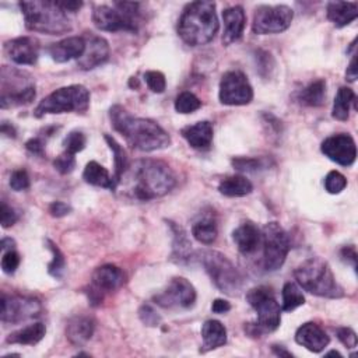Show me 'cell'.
Returning <instances> with one entry per match:
<instances>
[{
	"label": "cell",
	"instance_id": "6da1fadb",
	"mask_svg": "<svg viewBox=\"0 0 358 358\" xmlns=\"http://www.w3.org/2000/svg\"><path fill=\"white\" fill-rule=\"evenodd\" d=\"M112 126L119 131L131 148L138 151H155L169 147V134L154 120L131 116L123 106L113 105L109 109Z\"/></svg>",
	"mask_w": 358,
	"mask_h": 358
},
{
	"label": "cell",
	"instance_id": "7a4b0ae2",
	"mask_svg": "<svg viewBox=\"0 0 358 358\" xmlns=\"http://www.w3.org/2000/svg\"><path fill=\"white\" fill-rule=\"evenodd\" d=\"M218 32V18L213 1H192L185 8L178 22V34L190 46L211 42Z\"/></svg>",
	"mask_w": 358,
	"mask_h": 358
},
{
	"label": "cell",
	"instance_id": "3957f363",
	"mask_svg": "<svg viewBox=\"0 0 358 358\" xmlns=\"http://www.w3.org/2000/svg\"><path fill=\"white\" fill-rule=\"evenodd\" d=\"M176 185L173 171L159 159H140L133 166V194L138 200H151L169 193Z\"/></svg>",
	"mask_w": 358,
	"mask_h": 358
},
{
	"label": "cell",
	"instance_id": "277c9868",
	"mask_svg": "<svg viewBox=\"0 0 358 358\" xmlns=\"http://www.w3.org/2000/svg\"><path fill=\"white\" fill-rule=\"evenodd\" d=\"M25 27L28 31L48 35H60L71 31L70 20L66 11L52 0L21 1Z\"/></svg>",
	"mask_w": 358,
	"mask_h": 358
},
{
	"label": "cell",
	"instance_id": "5b68a950",
	"mask_svg": "<svg viewBox=\"0 0 358 358\" xmlns=\"http://www.w3.org/2000/svg\"><path fill=\"white\" fill-rule=\"evenodd\" d=\"M294 275L296 282L313 295L333 299L344 296V289L336 281L330 266L320 257H310L301 263Z\"/></svg>",
	"mask_w": 358,
	"mask_h": 358
},
{
	"label": "cell",
	"instance_id": "8992f818",
	"mask_svg": "<svg viewBox=\"0 0 358 358\" xmlns=\"http://www.w3.org/2000/svg\"><path fill=\"white\" fill-rule=\"evenodd\" d=\"M140 4L129 1H116L115 7L105 4L95 6L92 10V22L101 31H137L140 24Z\"/></svg>",
	"mask_w": 358,
	"mask_h": 358
},
{
	"label": "cell",
	"instance_id": "52a82bcc",
	"mask_svg": "<svg viewBox=\"0 0 358 358\" xmlns=\"http://www.w3.org/2000/svg\"><path fill=\"white\" fill-rule=\"evenodd\" d=\"M90 106V92L84 85L73 84L62 87L45 96L34 110L35 117H42L49 113L85 112Z\"/></svg>",
	"mask_w": 358,
	"mask_h": 358
},
{
	"label": "cell",
	"instance_id": "ba28073f",
	"mask_svg": "<svg viewBox=\"0 0 358 358\" xmlns=\"http://www.w3.org/2000/svg\"><path fill=\"white\" fill-rule=\"evenodd\" d=\"M200 262L215 287L228 295H238L242 289V275L232 262L217 250H206L200 255Z\"/></svg>",
	"mask_w": 358,
	"mask_h": 358
},
{
	"label": "cell",
	"instance_id": "9c48e42d",
	"mask_svg": "<svg viewBox=\"0 0 358 358\" xmlns=\"http://www.w3.org/2000/svg\"><path fill=\"white\" fill-rule=\"evenodd\" d=\"M246 299L257 313V322L252 326L253 331L250 334L259 337V334L274 331L280 326L281 308L268 287L260 285L249 289Z\"/></svg>",
	"mask_w": 358,
	"mask_h": 358
},
{
	"label": "cell",
	"instance_id": "30bf717a",
	"mask_svg": "<svg viewBox=\"0 0 358 358\" xmlns=\"http://www.w3.org/2000/svg\"><path fill=\"white\" fill-rule=\"evenodd\" d=\"M28 74L15 69H7L6 66L1 69V98L0 103L1 108H11V106H22L29 105L36 95L35 84L24 78Z\"/></svg>",
	"mask_w": 358,
	"mask_h": 358
},
{
	"label": "cell",
	"instance_id": "8fae6325",
	"mask_svg": "<svg viewBox=\"0 0 358 358\" xmlns=\"http://www.w3.org/2000/svg\"><path fill=\"white\" fill-rule=\"evenodd\" d=\"M263 266L267 271L278 270L289 252V238L278 222H267L262 229Z\"/></svg>",
	"mask_w": 358,
	"mask_h": 358
},
{
	"label": "cell",
	"instance_id": "7c38bea8",
	"mask_svg": "<svg viewBox=\"0 0 358 358\" xmlns=\"http://www.w3.org/2000/svg\"><path fill=\"white\" fill-rule=\"evenodd\" d=\"M294 18V11L285 4L259 6L253 14L252 31L257 35L278 34L285 31Z\"/></svg>",
	"mask_w": 358,
	"mask_h": 358
},
{
	"label": "cell",
	"instance_id": "4fadbf2b",
	"mask_svg": "<svg viewBox=\"0 0 358 358\" xmlns=\"http://www.w3.org/2000/svg\"><path fill=\"white\" fill-rule=\"evenodd\" d=\"M218 98L224 105H246L253 99V88L242 71L231 70L227 71L220 81Z\"/></svg>",
	"mask_w": 358,
	"mask_h": 358
},
{
	"label": "cell",
	"instance_id": "5bb4252c",
	"mask_svg": "<svg viewBox=\"0 0 358 358\" xmlns=\"http://www.w3.org/2000/svg\"><path fill=\"white\" fill-rule=\"evenodd\" d=\"M124 284L123 271L115 264H103L95 268L90 289L87 291L91 305H99L108 292L119 289Z\"/></svg>",
	"mask_w": 358,
	"mask_h": 358
},
{
	"label": "cell",
	"instance_id": "9a60e30c",
	"mask_svg": "<svg viewBox=\"0 0 358 358\" xmlns=\"http://www.w3.org/2000/svg\"><path fill=\"white\" fill-rule=\"evenodd\" d=\"M154 302L168 309H189L196 302V289L186 278L173 277L168 287L154 296Z\"/></svg>",
	"mask_w": 358,
	"mask_h": 358
},
{
	"label": "cell",
	"instance_id": "2e32d148",
	"mask_svg": "<svg viewBox=\"0 0 358 358\" xmlns=\"http://www.w3.org/2000/svg\"><path fill=\"white\" fill-rule=\"evenodd\" d=\"M42 312L38 299L21 295H1V322L18 323L28 317H35Z\"/></svg>",
	"mask_w": 358,
	"mask_h": 358
},
{
	"label": "cell",
	"instance_id": "e0dca14e",
	"mask_svg": "<svg viewBox=\"0 0 358 358\" xmlns=\"http://www.w3.org/2000/svg\"><path fill=\"white\" fill-rule=\"evenodd\" d=\"M322 152L333 162L351 166L357 158V145L350 134L338 133L323 140L320 145Z\"/></svg>",
	"mask_w": 358,
	"mask_h": 358
},
{
	"label": "cell",
	"instance_id": "ac0fdd59",
	"mask_svg": "<svg viewBox=\"0 0 358 358\" xmlns=\"http://www.w3.org/2000/svg\"><path fill=\"white\" fill-rule=\"evenodd\" d=\"M83 38L85 41V50L83 56L77 60V66L81 70H91L108 60L109 45L106 39L91 32L85 34Z\"/></svg>",
	"mask_w": 358,
	"mask_h": 358
},
{
	"label": "cell",
	"instance_id": "d6986e66",
	"mask_svg": "<svg viewBox=\"0 0 358 358\" xmlns=\"http://www.w3.org/2000/svg\"><path fill=\"white\" fill-rule=\"evenodd\" d=\"M7 56L17 64L32 66L39 56V45L31 36H20L4 43Z\"/></svg>",
	"mask_w": 358,
	"mask_h": 358
},
{
	"label": "cell",
	"instance_id": "ffe728a7",
	"mask_svg": "<svg viewBox=\"0 0 358 358\" xmlns=\"http://www.w3.org/2000/svg\"><path fill=\"white\" fill-rule=\"evenodd\" d=\"M222 21H224L222 43L228 46L239 41L243 34L245 22H246V15L243 8L241 6H232L225 8L222 11Z\"/></svg>",
	"mask_w": 358,
	"mask_h": 358
},
{
	"label": "cell",
	"instance_id": "44dd1931",
	"mask_svg": "<svg viewBox=\"0 0 358 358\" xmlns=\"http://www.w3.org/2000/svg\"><path fill=\"white\" fill-rule=\"evenodd\" d=\"M295 341L312 352H320L327 347L330 338L320 326L308 322L298 327L295 333Z\"/></svg>",
	"mask_w": 358,
	"mask_h": 358
},
{
	"label": "cell",
	"instance_id": "7402d4cb",
	"mask_svg": "<svg viewBox=\"0 0 358 358\" xmlns=\"http://www.w3.org/2000/svg\"><path fill=\"white\" fill-rule=\"evenodd\" d=\"M85 50V41L83 36H69L56 43H52L48 49L50 57L56 63H66L71 59H80Z\"/></svg>",
	"mask_w": 358,
	"mask_h": 358
},
{
	"label": "cell",
	"instance_id": "603a6c76",
	"mask_svg": "<svg viewBox=\"0 0 358 358\" xmlns=\"http://www.w3.org/2000/svg\"><path fill=\"white\" fill-rule=\"evenodd\" d=\"M232 239L242 255L255 253L262 243V232L260 229L250 221L241 224L234 232Z\"/></svg>",
	"mask_w": 358,
	"mask_h": 358
},
{
	"label": "cell",
	"instance_id": "cb8c5ba5",
	"mask_svg": "<svg viewBox=\"0 0 358 358\" xmlns=\"http://www.w3.org/2000/svg\"><path fill=\"white\" fill-rule=\"evenodd\" d=\"M180 133L190 147L196 150H207L213 143L214 130H213V124L208 120H203L192 126L183 127Z\"/></svg>",
	"mask_w": 358,
	"mask_h": 358
},
{
	"label": "cell",
	"instance_id": "d4e9b609",
	"mask_svg": "<svg viewBox=\"0 0 358 358\" xmlns=\"http://www.w3.org/2000/svg\"><path fill=\"white\" fill-rule=\"evenodd\" d=\"M95 322L90 316H74L69 320L66 327L67 338L74 345H84L94 334Z\"/></svg>",
	"mask_w": 358,
	"mask_h": 358
},
{
	"label": "cell",
	"instance_id": "484cf974",
	"mask_svg": "<svg viewBox=\"0 0 358 358\" xmlns=\"http://www.w3.org/2000/svg\"><path fill=\"white\" fill-rule=\"evenodd\" d=\"M326 14L337 28H341L358 17V4L355 1H330Z\"/></svg>",
	"mask_w": 358,
	"mask_h": 358
},
{
	"label": "cell",
	"instance_id": "4316f807",
	"mask_svg": "<svg viewBox=\"0 0 358 358\" xmlns=\"http://www.w3.org/2000/svg\"><path fill=\"white\" fill-rule=\"evenodd\" d=\"M201 337H203V347L200 348V351L207 352L227 343V329L221 322L210 319V320H206L204 324L201 326Z\"/></svg>",
	"mask_w": 358,
	"mask_h": 358
},
{
	"label": "cell",
	"instance_id": "83f0119b",
	"mask_svg": "<svg viewBox=\"0 0 358 358\" xmlns=\"http://www.w3.org/2000/svg\"><path fill=\"white\" fill-rule=\"evenodd\" d=\"M46 333V327L43 323H32L20 330H15L8 334L6 341L8 344H21V345H34L38 344Z\"/></svg>",
	"mask_w": 358,
	"mask_h": 358
},
{
	"label": "cell",
	"instance_id": "f1b7e54d",
	"mask_svg": "<svg viewBox=\"0 0 358 358\" xmlns=\"http://www.w3.org/2000/svg\"><path fill=\"white\" fill-rule=\"evenodd\" d=\"M83 179L92 185V186H99V187H106L110 190L116 189V183L113 180V176L108 172L106 168H103L101 164L96 161H90L83 172Z\"/></svg>",
	"mask_w": 358,
	"mask_h": 358
},
{
	"label": "cell",
	"instance_id": "f546056e",
	"mask_svg": "<svg viewBox=\"0 0 358 358\" xmlns=\"http://www.w3.org/2000/svg\"><path fill=\"white\" fill-rule=\"evenodd\" d=\"M218 190L227 197H242L253 190V185L246 176L234 175L222 179L218 185Z\"/></svg>",
	"mask_w": 358,
	"mask_h": 358
},
{
	"label": "cell",
	"instance_id": "4dcf8cb0",
	"mask_svg": "<svg viewBox=\"0 0 358 358\" xmlns=\"http://www.w3.org/2000/svg\"><path fill=\"white\" fill-rule=\"evenodd\" d=\"M326 98V81L319 78L298 94V101L305 106H320Z\"/></svg>",
	"mask_w": 358,
	"mask_h": 358
},
{
	"label": "cell",
	"instance_id": "1f68e13d",
	"mask_svg": "<svg viewBox=\"0 0 358 358\" xmlns=\"http://www.w3.org/2000/svg\"><path fill=\"white\" fill-rule=\"evenodd\" d=\"M173 231V253L172 257L176 259L179 263L187 262L192 259V245L187 239L185 229L175 222H169Z\"/></svg>",
	"mask_w": 358,
	"mask_h": 358
},
{
	"label": "cell",
	"instance_id": "d6a6232c",
	"mask_svg": "<svg viewBox=\"0 0 358 358\" xmlns=\"http://www.w3.org/2000/svg\"><path fill=\"white\" fill-rule=\"evenodd\" d=\"M355 102V94L351 88L348 87H341L337 91V95L334 98V103H333V110H331V116L337 120H347L350 116V108L351 103Z\"/></svg>",
	"mask_w": 358,
	"mask_h": 358
},
{
	"label": "cell",
	"instance_id": "836d02e7",
	"mask_svg": "<svg viewBox=\"0 0 358 358\" xmlns=\"http://www.w3.org/2000/svg\"><path fill=\"white\" fill-rule=\"evenodd\" d=\"M192 234L194 236L196 241H199L200 243L204 245H211L218 235V229H217V224L213 218L206 217L201 218L199 221H196L192 227Z\"/></svg>",
	"mask_w": 358,
	"mask_h": 358
},
{
	"label": "cell",
	"instance_id": "e575fe53",
	"mask_svg": "<svg viewBox=\"0 0 358 358\" xmlns=\"http://www.w3.org/2000/svg\"><path fill=\"white\" fill-rule=\"evenodd\" d=\"M105 140L109 145V148L113 152V161H115V175H113V180L117 185L119 180L123 178L127 166H129V161H127V155L124 152V150L120 147V144L110 137L109 134H105Z\"/></svg>",
	"mask_w": 358,
	"mask_h": 358
},
{
	"label": "cell",
	"instance_id": "d590c367",
	"mask_svg": "<svg viewBox=\"0 0 358 358\" xmlns=\"http://www.w3.org/2000/svg\"><path fill=\"white\" fill-rule=\"evenodd\" d=\"M282 310L291 312L305 303V296L301 288L294 282H285L282 287Z\"/></svg>",
	"mask_w": 358,
	"mask_h": 358
},
{
	"label": "cell",
	"instance_id": "8d00e7d4",
	"mask_svg": "<svg viewBox=\"0 0 358 358\" xmlns=\"http://www.w3.org/2000/svg\"><path fill=\"white\" fill-rule=\"evenodd\" d=\"M45 242L48 245V249L52 252V262L48 266V273L55 278H62V275L64 273V267H66L64 256L55 242H52L50 239H46Z\"/></svg>",
	"mask_w": 358,
	"mask_h": 358
},
{
	"label": "cell",
	"instance_id": "74e56055",
	"mask_svg": "<svg viewBox=\"0 0 358 358\" xmlns=\"http://www.w3.org/2000/svg\"><path fill=\"white\" fill-rule=\"evenodd\" d=\"M201 106V101L190 91L180 92L175 99V110L179 113H192Z\"/></svg>",
	"mask_w": 358,
	"mask_h": 358
},
{
	"label": "cell",
	"instance_id": "f35d334b",
	"mask_svg": "<svg viewBox=\"0 0 358 358\" xmlns=\"http://www.w3.org/2000/svg\"><path fill=\"white\" fill-rule=\"evenodd\" d=\"M85 144H87V138H85L84 133H81V131H71L63 140L64 151H67V152H70L73 155H76L77 152L83 151Z\"/></svg>",
	"mask_w": 358,
	"mask_h": 358
},
{
	"label": "cell",
	"instance_id": "ab89813d",
	"mask_svg": "<svg viewBox=\"0 0 358 358\" xmlns=\"http://www.w3.org/2000/svg\"><path fill=\"white\" fill-rule=\"evenodd\" d=\"M232 165L236 171H241V172H257L266 168V164L262 158H250V157L234 158Z\"/></svg>",
	"mask_w": 358,
	"mask_h": 358
},
{
	"label": "cell",
	"instance_id": "60d3db41",
	"mask_svg": "<svg viewBox=\"0 0 358 358\" xmlns=\"http://www.w3.org/2000/svg\"><path fill=\"white\" fill-rule=\"evenodd\" d=\"M345 186H347V179L338 171H330L324 178V189L331 194H337L343 192Z\"/></svg>",
	"mask_w": 358,
	"mask_h": 358
},
{
	"label": "cell",
	"instance_id": "b9f144b4",
	"mask_svg": "<svg viewBox=\"0 0 358 358\" xmlns=\"http://www.w3.org/2000/svg\"><path fill=\"white\" fill-rule=\"evenodd\" d=\"M144 81H145L147 87L152 92H157V94L164 92L165 88H166V80H165V76L161 71H155V70L145 71L144 73Z\"/></svg>",
	"mask_w": 358,
	"mask_h": 358
},
{
	"label": "cell",
	"instance_id": "7bdbcfd3",
	"mask_svg": "<svg viewBox=\"0 0 358 358\" xmlns=\"http://www.w3.org/2000/svg\"><path fill=\"white\" fill-rule=\"evenodd\" d=\"M53 166H55L56 171L60 172L62 175L70 173V172H73L74 168H76V158H74L73 154H70V152H67V151H63L59 157L55 158Z\"/></svg>",
	"mask_w": 358,
	"mask_h": 358
},
{
	"label": "cell",
	"instance_id": "ee69618b",
	"mask_svg": "<svg viewBox=\"0 0 358 358\" xmlns=\"http://www.w3.org/2000/svg\"><path fill=\"white\" fill-rule=\"evenodd\" d=\"M20 255L14 249H8L7 252L3 253L1 257V268L6 274H14L15 270L20 266Z\"/></svg>",
	"mask_w": 358,
	"mask_h": 358
},
{
	"label": "cell",
	"instance_id": "f6af8a7d",
	"mask_svg": "<svg viewBox=\"0 0 358 358\" xmlns=\"http://www.w3.org/2000/svg\"><path fill=\"white\" fill-rule=\"evenodd\" d=\"M10 187L15 192H21L29 187V176L25 169H17L10 176Z\"/></svg>",
	"mask_w": 358,
	"mask_h": 358
},
{
	"label": "cell",
	"instance_id": "bcb514c9",
	"mask_svg": "<svg viewBox=\"0 0 358 358\" xmlns=\"http://www.w3.org/2000/svg\"><path fill=\"white\" fill-rule=\"evenodd\" d=\"M0 220H1V225L3 228H8L11 225H14L18 220L17 213L14 211V208H11L6 201H1V208H0Z\"/></svg>",
	"mask_w": 358,
	"mask_h": 358
},
{
	"label": "cell",
	"instance_id": "7dc6e473",
	"mask_svg": "<svg viewBox=\"0 0 358 358\" xmlns=\"http://www.w3.org/2000/svg\"><path fill=\"white\" fill-rule=\"evenodd\" d=\"M337 338L347 347V348H354L357 347V334L350 327H338L336 330Z\"/></svg>",
	"mask_w": 358,
	"mask_h": 358
},
{
	"label": "cell",
	"instance_id": "c3c4849f",
	"mask_svg": "<svg viewBox=\"0 0 358 358\" xmlns=\"http://www.w3.org/2000/svg\"><path fill=\"white\" fill-rule=\"evenodd\" d=\"M140 319L143 320V323H145L147 326H157L159 323V316L157 315V312L150 306V305H143L138 310Z\"/></svg>",
	"mask_w": 358,
	"mask_h": 358
},
{
	"label": "cell",
	"instance_id": "681fc988",
	"mask_svg": "<svg viewBox=\"0 0 358 358\" xmlns=\"http://www.w3.org/2000/svg\"><path fill=\"white\" fill-rule=\"evenodd\" d=\"M71 211V207L63 201H53L50 206H49V213L52 217H56V218H60V217H64L67 215Z\"/></svg>",
	"mask_w": 358,
	"mask_h": 358
},
{
	"label": "cell",
	"instance_id": "f907efd6",
	"mask_svg": "<svg viewBox=\"0 0 358 358\" xmlns=\"http://www.w3.org/2000/svg\"><path fill=\"white\" fill-rule=\"evenodd\" d=\"M25 148L34 154V155H43L45 154V143L42 141V138L39 137H35V138H31L25 143Z\"/></svg>",
	"mask_w": 358,
	"mask_h": 358
},
{
	"label": "cell",
	"instance_id": "816d5d0a",
	"mask_svg": "<svg viewBox=\"0 0 358 358\" xmlns=\"http://www.w3.org/2000/svg\"><path fill=\"white\" fill-rule=\"evenodd\" d=\"M340 256H341V260H344L347 263H351L354 267H357V252H355V248L352 245L344 246L340 252Z\"/></svg>",
	"mask_w": 358,
	"mask_h": 358
},
{
	"label": "cell",
	"instance_id": "f5cc1de1",
	"mask_svg": "<svg viewBox=\"0 0 358 358\" xmlns=\"http://www.w3.org/2000/svg\"><path fill=\"white\" fill-rule=\"evenodd\" d=\"M231 309V303L228 301L224 299H214L213 305H211V310L214 313H227Z\"/></svg>",
	"mask_w": 358,
	"mask_h": 358
},
{
	"label": "cell",
	"instance_id": "db71d44e",
	"mask_svg": "<svg viewBox=\"0 0 358 358\" xmlns=\"http://www.w3.org/2000/svg\"><path fill=\"white\" fill-rule=\"evenodd\" d=\"M357 76H358V69H357V55L354 53L352 55V59L347 67V71H345V77L348 81H355L357 80Z\"/></svg>",
	"mask_w": 358,
	"mask_h": 358
},
{
	"label": "cell",
	"instance_id": "11a10c76",
	"mask_svg": "<svg viewBox=\"0 0 358 358\" xmlns=\"http://www.w3.org/2000/svg\"><path fill=\"white\" fill-rule=\"evenodd\" d=\"M57 4H59L64 11H71V13H76V11H78V8L83 7V1H77V0L57 1Z\"/></svg>",
	"mask_w": 358,
	"mask_h": 358
},
{
	"label": "cell",
	"instance_id": "9f6ffc18",
	"mask_svg": "<svg viewBox=\"0 0 358 358\" xmlns=\"http://www.w3.org/2000/svg\"><path fill=\"white\" fill-rule=\"evenodd\" d=\"M1 133L6 134L7 137H15V129L8 122H3L1 123Z\"/></svg>",
	"mask_w": 358,
	"mask_h": 358
},
{
	"label": "cell",
	"instance_id": "6f0895ef",
	"mask_svg": "<svg viewBox=\"0 0 358 358\" xmlns=\"http://www.w3.org/2000/svg\"><path fill=\"white\" fill-rule=\"evenodd\" d=\"M273 352L275 355H284V357H292V354L287 350H284L281 345H273Z\"/></svg>",
	"mask_w": 358,
	"mask_h": 358
},
{
	"label": "cell",
	"instance_id": "680465c9",
	"mask_svg": "<svg viewBox=\"0 0 358 358\" xmlns=\"http://www.w3.org/2000/svg\"><path fill=\"white\" fill-rule=\"evenodd\" d=\"M326 355H337V357H341V354L337 352V351H330V352H327Z\"/></svg>",
	"mask_w": 358,
	"mask_h": 358
}]
</instances>
